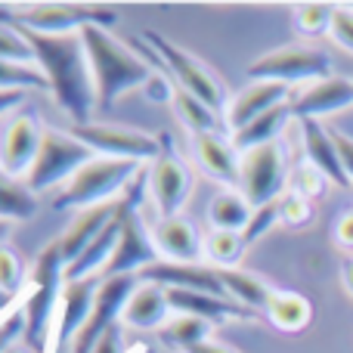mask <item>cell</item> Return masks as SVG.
Segmentation results:
<instances>
[{"instance_id":"f546056e","label":"cell","mask_w":353,"mask_h":353,"mask_svg":"<svg viewBox=\"0 0 353 353\" xmlns=\"http://www.w3.org/2000/svg\"><path fill=\"white\" fill-rule=\"evenodd\" d=\"M211 329H214V323H208V319L176 316L161 329V338H165V344H171V347L186 353V350L199 347V344H205L208 335H211Z\"/></svg>"},{"instance_id":"9c48e42d","label":"cell","mask_w":353,"mask_h":353,"mask_svg":"<svg viewBox=\"0 0 353 353\" xmlns=\"http://www.w3.org/2000/svg\"><path fill=\"white\" fill-rule=\"evenodd\" d=\"M288 176H292V171H288V155L279 140L267 143V146H257L242 155L239 186H242V195L248 199L251 208H263L270 201H279L285 195L282 189H285Z\"/></svg>"},{"instance_id":"277c9868","label":"cell","mask_w":353,"mask_h":353,"mask_svg":"<svg viewBox=\"0 0 353 353\" xmlns=\"http://www.w3.org/2000/svg\"><path fill=\"white\" fill-rule=\"evenodd\" d=\"M143 168L137 161H124V159H97L90 165H84L72 180L62 186V192L53 199L56 211H87V208H99V205H112V199H121L128 192V186L137 180Z\"/></svg>"},{"instance_id":"4fadbf2b","label":"cell","mask_w":353,"mask_h":353,"mask_svg":"<svg viewBox=\"0 0 353 353\" xmlns=\"http://www.w3.org/2000/svg\"><path fill=\"white\" fill-rule=\"evenodd\" d=\"M161 143H165V149L152 161V171H149V192L159 205L161 220H168L180 217V208L186 205L189 189H192V176H189V168L174 155V149L168 146L171 140L161 137Z\"/></svg>"},{"instance_id":"f6af8a7d","label":"cell","mask_w":353,"mask_h":353,"mask_svg":"<svg viewBox=\"0 0 353 353\" xmlns=\"http://www.w3.org/2000/svg\"><path fill=\"white\" fill-rule=\"evenodd\" d=\"M22 99H25L22 90H0V118L16 112L19 105H22Z\"/></svg>"},{"instance_id":"8992f818","label":"cell","mask_w":353,"mask_h":353,"mask_svg":"<svg viewBox=\"0 0 353 353\" xmlns=\"http://www.w3.org/2000/svg\"><path fill=\"white\" fill-rule=\"evenodd\" d=\"M97 159L90 146H84L81 140H74L68 130H43L41 140V152H37L34 165H31L28 183L31 192H43L50 186H59V183H68L74 174L81 171L84 165Z\"/></svg>"},{"instance_id":"52a82bcc","label":"cell","mask_w":353,"mask_h":353,"mask_svg":"<svg viewBox=\"0 0 353 353\" xmlns=\"http://www.w3.org/2000/svg\"><path fill=\"white\" fill-rule=\"evenodd\" d=\"M251 81H273V84H313V81L332 78L329 53L316 47H282L273 53L257 56L248 65Z\"/></svg>"},{"instance_id":"d6a6232c","label":"cell","mask_w":353,"mask_h":353,"mask_svg":"<svg viewBox=\"0 0 353 353\" xmlns=\"http://www.w3.org/2000/svg\"><path fill=\"white\" fill-rule=\"evenodd\" d=\"M332 19H335V6L329 3H298L294 6V28L301 37H323L332 34Z\"/></svg>"},{"instance_id":"d6986e66","label":"cell","mask_w":353,"mask_h":353,"mask_svg":"<svg viewBox=\"0 0 353 353\" xmlns=\"http://www.w3.org/2000/svg\"><path fill=\"white\" fill-rule=\"evenodd\" d=\"M168 304L176 316H199L208 323H226V319H254V313L245 310L232 298H220V294H201L186 292V288H168Z\"/></svg>"},{"instance_id":"d590c367","label":"cell","mask_w":353,"mask_h":353,"mask_svg":"<svg viewBox=\"0 0 353 353\" xmlns=\"http://www.w3.org/2000/svg\"><path fill=\"white\" fill-rule=\"evenodd\" d=\"M310 220H313V201L288 189L279 199V223H285L288 230H304V226H310Z\"/></svg>"},{"instance_id":"83f0119b","label":"cell","mask_w":353,"mask_h":353,"mask_svg":"<svg viewBox=\"0 0 353 353\" xmlns=\"http://www.w3.org/2000/svg\"><path fill=\"white\" fill-rule=\"evenodd\" d=\"M37 214V195L28 183L0 171V220H31Z\"/></svg>"},{"instance_id":"e0dca14e","label":"cell","mask_w":353,"mask_h":353,"mask_svg":"<svg viewBox=\"0 0 353 353\" xmlns=\"http://www.w3.org/2000/svg\"><path fill=\"white\" fill-rule=\"evenodd\" d=\"M152 242L159 248V257L168 263H201L205 257V239L186 217L159 220L152 230Z\"/></svg>"},{"instance_id":"ac0fdd59","label":"cell","mask_w":353,"mask_h":353,"mask_svg":"<svg viewBox=\"0 0 353 353\" xmlns=\"http://www.w3.org/2000/svg\"><path fill=\"white\" fill-rule=\"evenodd\" d=\"M288 103V87L285 84H273V81H248L242 90L232 97L230 109H226V124L230 130H242L245 124H251L254 118L267 115L270 109Z\"/></svg>"},{"instance_id":"44dd1931","label":"cell","mask_w":353,"mask_h":353,"mask_svg":"<svg viewBox=\"0 0 353 353\" xmlns=\"http://www.w3.org/2000/svg\"><path fill=\"white\" fill-rule=\"evenodd\" d=\"M301 140H304L307 161H310L316 171H323L329 176V183H335V186H341V189L353 186L347 171H344V165H341L338 143H335V137H332V130H325L316 118H307V121H301Z\"/></svg>"},{"instance_id":"ab89813d","label":"cell","mask_w":353,"mask_h":353,"mask_svg":"<svg viewBox=\"0 0 353 353\" xmlns=\"http://www.w3.org/2000/svg\"><path fill=\"white\" fill-rule=\"evenodd\" d=\"M332 37H335V43H341L347 53H353V10L350 6H335Z\"/></svg>"},{"instance_id":"3957f363","label":"cell","mask_w":353,"mask_h":353,"mask_svg":"<svg viewBox=\"0 0 353 353\" xmlns=\"http://www.w3.org/2000/svg\"><path fill=\"white\" fill-rule=\"evenodd\" d=\"M62 285H65V261H62L59 239H53L47 248L37 251L28 279V298H25V341L34 353H47L50 347Z\"/></svg>"},{"instance_id":"6da1fadb","label":"cell","mask_w":353,"mask_h":353,"mask_svg":"<svg viewBox=\"0 0 353 353\" xmlns=\"http://www.w3.org/2000/svg\"><path fill=\"white\" fill-rule=\"evenodd\" d=\"M19 28V25H12ZM34 53V65L43 72L50 93L56 97L59 109L74 124H90V112L97 105V87H93L90 62H87L81 34H37V31L19 28Z\"/></svg>"},{"instance_id":"cb8c5ba5","label":"cell","mask_w":353,"mask_h":353,"mask_svg":"<svg viewBox=\"0 0 353 353\" xmlns=\"http://www.w3.org/2000/svg\"><path fill=\"white\" fill-rule=\"evenodd\" d=\"M288 118H294L292 103L276 105V109H270L267 115L254 118V121L245 124L242 130H236V134H232V146L239 149V155H245V152H251V149H257V146L276 143V140H279V134L285 130Z\"/></svg>"},{"instance_id":"8d00e7d4","label":"cell","mask_w":353,"mask_h":353,"mask_svg":"<svg viewBox=\"0 0 353 353\" xmlns=\"http://www.w3.org/2000/svg\"><path fill=\"white\" fill-rule=\"evenodd\" d=\"M0 59H12V62L34 65V53H31L28 41H25L22 31L12 28V25H0Z\"/></svg>"},{"instance_id":"30bf717a","label":"cell","mask_w":353,"mask_h":353,"mask_svg":"<svg viewBox=\"0 0 353 353\" xmlns=\"http://www.w3.org/2000/svg\"><path fill=\"white\" fill-rule=\"evenodd\" d=\"M68 134L74 140H81L84 146L93 149V155H103V159H124V161H155L165 149L161 137L143 134L134 128H115V124H72Z\"/></svg>"},{"instance_id":"7c38bea8","label":"cell","mask_w":353,"mask_h":353,"mask_svg":"<svg viewBox=\"0 0 353 353\" xmlns=\"http://www.w3.org/2000/svg\"><path fill=\"white\" fill-rule=\"evenodd\" d=\"M43 130L47 128H41V118L31 109H19L16 115H10L3 134H0V171L25 180L41 152Z\"/></svg>"},{"instance_id":"1f68e13d","label":"cell","mask_w":353,"mask_h":353,"mask_svg":"<svg viewBox=\"0 0 353 353\" xmlns=\"http://www.w3.org/2000/svg\"><path fill=\"white\" fill-rule=\"evenodd\" d=\"M0 90H50L47 78L37 65H25V62L0 59Z\"/></svg>"},{"instance_id":"d4e9b609","label":"cell","mask_w":353,"mask_h":353,"mask_svg":"<svg viewBox=\"0 0 353 353\" xmlns=\"http://www.w3.org/2000/svg\"><path fill=\"white\" fill-rule=\"evenodd\" d=\"M263 313L276 329L288 332V335H298L313 323V304L298 292H273Z\"/></svg>"},{"instance_id":"ba28073f","label":"cell","mask_w":353,"mask_h":353,"mask_svg":"<svg viewBox=\"0 0 353 353\" xmlns=\"http://www.w3.org/2000/svg\"><path fill=\"white\" fill-rule=\"evenodd\" d=\"M149 47L155 50V56L161 59V65L168 68V74L176 81V87L186 93H192L195 99L208 105V109H223L226 105V90L217 78L205 68V62H199L195 56H189L186 50H180L168 37H161L159 31H146Z\"/></svg>"},{"instance_id":"f35d334b","label":"cell","mask_w":353,"mask_h":353,"mask_svg":"<svg viewBox=\"0 0 353 353\" xmlns=\"http://www.w3.org/2000/svg\"><path fill=\"white\" fill-rule=\"evenodd\" d=\"M273 223H279V201H270V205H263V208H254V214H251V223H248V230L242 232V239H245V248H248V245H254L257 239H261L263 232H267Z\"/></svg>"},{"instance_id":"4dcf8cb0","label":"cell","mask_w":353,"mask_h":353,"mask_svg":"<svg viewBox=\"0 0 353 353\" xmlns=\"http://www.w3.org/2000/svg\"><path fill=\"white\" fill-rule=\"evenodd\" d=\"M245 254V239L242 232H226V230H211L205 239V257L217 270H232Z\"/></svg>"},{"instance_id":"4316f807","label":"cell","mask_w":353,"mask_h":353,"mask_svg":"<svg viewBox=\"0 0 353 353\" xmlns=\"http://www.w3.org/2000/svg\"><path fill=\"white\" fill-rule=\"evenodd\" d=\"M254 208L248 205V199L239 192H217L208 205V220L211 230H226V232H245L251 223Z\"/></svg>"},{"instance_id":"7dc6e473","label":"cell","mask_w":353,"mask_h":353,"mask_svg":"<svg viewBox=\"0 0 353 353\" xmlns=\"http://www.w3.org/2000/svg\"><path fill=\"white\" fill-rule=\"evenodd\" d=\"M25 294H28V292H25ZM25 294H22V298H12V294H6L3 288H0V313H10L12 307H19L25 301Z\"/></svg>"},{"instance_id":"f907efd6","label":"cell","mask_w":353,"mask_h":353,"mask_svg":"<svg viewBox=\"0 0 353 353\" xmlns=\"http://www.w3.org/2000/svg\"><path fill=\"white\" fill-rule=\"evenodd\" d=\"M6 353H31V350H25V347H22V344H12V347H10V350H6Z\"/></svg>"},{"instance_id":"2e32d148","label":"cell","mask_w":353,"mask_h":353,"mask_svg":"<svg viewBox=\"0 0 353 353\" xmlns=\"http://www.w3.org/2000/svg\"><path fill=\"white\" fill-rule=\"evenodd\" d=\"M353 105V81L350 78H323L307 84L298 97L292 99V112L294 118L307 121V118H323V115H335L341 109H350Z\"/></svg>"},{"instance_id":"e575fe53","label":"cell","mask_w":353,"mask_h":353,"mask_svg":"<svg viewBox=\"0 0 353 353\" xmlns=\"http://www.w3.org/2000/svg\"><path fill=\"white\" fill-rule=\"evenodd\" d=\"M288 186H292V192L304 195V199H323L325 195V186H329V176L323 171H316V168L310 165V161H304V165H298L288 176Z\"/></svg>"},{"instance_id":"ee69618b","label":"cell","mask_w":353,"mask_h":353,"mask_svg":"<svg viewBox=\"0 0 353 353\" xmlns=\"http://www.w3.org/2000/svg\"><path fill=\"white\" fill-rule=\"evenodd\" d=\"M332 137H335V143H338V155H341L344 171H347L350 183H353V137L341 134V130H332Z\"/></svg>"},{"instance_id":"bcb514c9","label":"cell","mask_w":353,"mask_h":353,"mask_svg":"<svg viewBox=\"0 0 353 353\" xmlns=\"http://www.w3.org/2000/svg\"><path fill=\"white\" fill-rule=\"evenodd\" d=\"M186 353H236V350L223 347V344H217V341H205V344H199V347H192V350H186Z\"/></svg>"},{"instance_id":"603a6c76","label":"cell","mask_w":353,"mask_h":353,"mask_svg":"<svg viewBox=\"0 0 353 353\" xmlns=\"http://www.w3.org/2000/svg\"><path fill=\"white\" fill-rule=\"evenodd\" d=\"M115 214H118V201H112V205L87 208V211H81L78 217L72 220V226L59 236V248H62V261H65V267L105 230V226L112 223Z\"/></svg>"},{"instance_id":"7a4b0ae2","label":"cell","mask_w":353,"mask_h":353,"mask_svg":"<svg viewBox=\"0 0 353 353\" xmlns=\"http://www.w3.org/2000/svg\"><path fill=\"white\" fill-rule=\"evenodd\" d=\"M81 43H84L87 62H90L93 87H97V105L103 112H109L124 93L137 90V87H146V81L155 74V68L134 47L112 37L109 28L90 25V28L81 31Z\"/></svg>"},{"instance_id":"7402d4cb","label":"cell","mask_w":353,"mask_h":353,"mask_svg":"<svg viewBox=\"0 0 353 353\" xmlns=\"http://www.w3.org/2000/svg\"><path fill=\"white\" fill-rule=\"evenodd\" d=\"M168 316H171V304H168V288L155 285V282H137L134 294H130L128 307H124V323L130 329H165Z\"/></svg>"},{"instance_id":"7bdbcfd3","label":"cell","mask_w":353,"mask_h":353,"mask_svg":"<svg viewBox=\"0 0 353 353\" xmlns=\"http://www.w3.org/2000/svg\"><path fill=\"white\" fill-rule=\"evenodd\" d=\"M93 353H124V335H121V325H112V329L105 332L103 338H99V344L93 347Z\"/></svg>"},{"instance_id":"c3c4849f","label":"cell","mask_w":353,"mask_h":353,"mask_svg":"<svg viewBox=\"0 0 353 353\" xmlns=\"http://www.w3.org/2000/svg\"><path fill=\"white\" fill-rule=\"evenodd\" d=\"M341 279H344V288L353 294V257H347V261L341 263Z\"/></svg>"},{"instance_id":"836d02e7","label":"cell","mask_w":353,"mask_h":353,"mask_svg":"<svg viewBox=\"0 0 353 353\" xmlns=\"http://www.w3.org/2000/svg\"><path fill=\"white\" fill-rule=\"evenodd\" d=\"M28 279L31 276L25 273V263L10 245H0V288L12 298H22L28 292Z\"/></svg>"},{"instance_id":"ffe728a7","label":"cell","mask_w":353,"mask_h":353,"mask_svg":"<svg viewBox=\"0 0 353 353\" xmlns=\"http://www.w3.org/2000/svg\"><path fill=\"white\" fill-rule=\"evenodd\" d=\"M195 143V159H199L201 171L208 176H214L217 183L226 186H239V176H242V155L232 146V140H226L220 130L211 134H199L192 137Z\"/></svg>"},{"instance_id":"5bb4252c","label":"cell","mask_w":353,"mask_h":353,"mask_svg":"<svg viewBox=\"0 0 353 353\" xmlns=\"http://www.w3.org/2000/svg\"><path fill=\"white\" fill-rule=\"evenodd\" d=\"M159 263V248L152 242V232L143 226V217L137 211L128 214L124 220L121 239H118V248L112 254L109 267L103 270V279H112V276H140L146 267Z\"/></svg>"},{"instance_id":"484cf974","label":"cell","mask_w":353,"mask_h":353,"mask_svg":"<svg viewBox=\"0 0 353 353\" xmlns=\"http://www.w3.org/2000/svg\"><path fill=\"white\" fill-rule=\"evenodd\" d=\"M220 273V282H223L226 294H230L236 304H242L245 310L257 313V310H267L270 298H273L276 288H270L261 276L254 273H245V270H217Z\"/></svg>"},{"instance_id":"8fae6325","label":"cell","mask_w":353,"mask_h":353,"mask_svg":"<svg viewBox=\"0 0 353 353\" xmlns=\"http://www.w3.org/2000/svg\"><path fill=\"white\" fill-rule=\"evenodd\" d=\"M137 276H112V279H99L97 298H93V307L87 313L84 325H81L78 338L72 344V353H93V347L99 344V338L118 325V319L124 316V307H128L130 294L137 288Z\"/></svg>"},{"instance_id":"74e56055","label":"cell","mask_w":353,"mask_h":353,"mask_svg":"<svg viewBox=\"0 0 353 353\" xmlns=\"http://www.w3.org/2000/svg\"><path fill=\"white\" fill-rule=\"evenodd\" d=\"M19 338H25V301L19 307H12L10 313H0V353L19 344Z\"/></svg>"},{"instance_id":"f1b7e54d","label":"cell","mask_w":353,"mask_h":353,"mask_svg":"<svg viewBox=\"0 0 353 353\" xmlns=\"http://www.w3.org/2000/svg\"><path fill=\"white\" fill-rule=\"evenodd\" d=\"M174 112H176V118H180L183 124H186V130L192 137H199V134H211V130H217V112L214 109H208L201 99H195L192 93H186V90H180L176 87V93H174Z\"/></svg>"},{"instance_id":"5b68a950","label":"cell","mask_w":353,"mask_h":353,"mask_svg":"<svg viewBox=\"0 0 353 353\" xmlns=\"http://www.w3.org/2000/svg\"><path fill=\"white\" fill-rule=\"evenodd\" d=\"M118 22V10L112 6H87V3H31L12 6L10 25L37 31V34H81L90 25L112 28Z\"/></svg>"},{"instance_id":"60d3db41","label":"cell","mask_w":353,"mask_h":353,"mask_svg":"<svg viewBox=\"0 0 353 353\" xmlns=\"http://www.w3.org/2000/svg\"><path fill=\"white\" fill-rule=\"evenodd\" d=\"M143 93H146L152 103H174V87L168 84V72H155L152 78L146 81V87H143Z\"/></svg>"},{"instance_id":"681fc988","label":"cell","mask_w":353,"mask_h":353,"mask_svg":"<svg viewBox=\"0 0 353 353\" xmlns=\"http://www.w3.org/2000/svg\"><path fill=\"white\" fill-rule=\"evenodd\" d=\"M6 236H10V220H0V245H3Z\"/></svg>"},{"instance_id":"b9f144b4","label":"cell","mask_w":353,"mask_h":353,"mask_svg":"<svg viewBox=\"0 0 353 353\" xmlns=\"http://www.w3.org/2000/svg\"><path fill=\"white\" fill-rule=\"evenodd\" d=\"M335 242L338 248L353 251V211H344L335 223Z\"/></svg>"},{"instance_id":"9a60e30c","label":"cell","mask_w":353,"mask_h":353,"mask_svg":"<svg viewBox=\"0 0 353 353\" xmlns=\"http://www.w3.org/2000/svg\"><path fill=\"white\" fill-rule=\"evenodd\" d=\"M140 282H155L165 288H186V292H201V294H220L230 298L220 282L217 267H205V263H168L159 261L152 267H146L140 276Z\"/></svg>"}]
</instances>
